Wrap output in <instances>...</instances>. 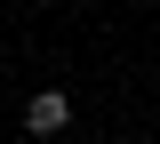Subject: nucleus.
I'll use <instances>...</instances> for the list:
<instances>
[{
  "mask_svg": "<svg viewBox=\"0 0 160 144\" xmlns=\"http://www.w3.org/2000/svg\"><path fill=\"white\" fill-rule=\"evenodd\" d=\"M72 120V96H56V88H40L32 104H24V128H32L40 144H56V128Z\"/></svg>",
  "mask_w": 160,
  "mask_h": 144,
  "instance_id": "obj_1",
  "label": "nucleus"
}]
</instances>
